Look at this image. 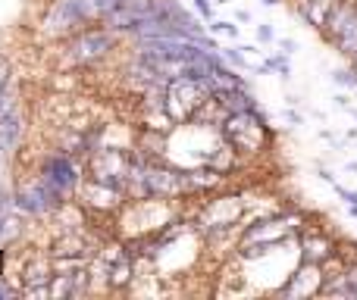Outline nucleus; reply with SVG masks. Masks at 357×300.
I'll return each mask as SVG.
<instances>
[{
    "instance_id": "1",
    "label": "nucleus",
    "mask_w": 357,
    "mask_h": 300,
    "mask_svg": "<svg viewBox=\"0 0 357 300\" xmlns=\"http://www.w3.org/2000/svg\"><path fill=\"white\" fill-rule=\"evenodd\" d=\"M210 100V91L201 79H169L163 88V110L173 116V123L191 119Z\"/></svg>"
},
{
    "instance_id": "11",
    "label": "nucleus",
    "mask_w": 357,
    "mask_h": 300,
    "mask_svg": "<svg viewBox=\"0 0 357 300\" xmlns=\"http://www.w3.org/2000/svg\"><path fill=\"white\" fill-rule=\"evenodd\" d=\"M22 119H19V113H6L3 119H0V148H16V141L22 138Z\"/></svg>"
},
{
    "instance_id": "14",
    "label": "nucleus",
    "mask_w": 357,
    "mask_h": 300,
    "mask_svg": "<svg viewBox=\"0 0 357 300\" xmlns=\"http://www.w3.org/2000/svg\"><path fill=\"white\" fill-rule=\"evenodd\" d=\"M6 85H10V66H6V60L0 56V94L6 91Z\"/></svg>"
},
{
    "instance_id": "12",
    "label": "nucleus",
    "mask_w": 357,
    "mask_h": 300,
    "mask_svg": "<svg viewBox=\"0 0 357 300\" xmlns=\"http://www.w3.org/2000/svg\"><path fill=\"white\" fill-rule=\"evenodd\" d=\"M323 291H326V294H335V291H339V294L357 297V263L345 272V276H342V282H339V285H323Z\"/></svg>"
},
{
    "instance_id": "6",
    "label": "nucleus",
    "mask_w": 357,
    "mask_h": 300,
    "mask_svg": "<svg viewBox=\"0 0 357 300\" xmlns=\"http://www.w3.org/2000/svg\"><path fill=\"white\" fill-rule=\"evenodd\" d=\"M41 178L47 184H54V188L63 194V191H69L75 182H79V172H75V163L69 157H63V153H54V157L44 159Z\"/></svg>"
},
{
    "instance_id": "19",
    "label": "nucleus",
    "mask_w": 357,
    "mask_h": 300,
    "mask_svg": "<svg viewBox=\"0 0 357 300\" xmlns=\"http://www.w3.org/2000/svg\"><path fill=\"white\" fill-rule=\"evenodd\" d=\"M3 226H6V194L0 191V232H3Z\"/></svg>"
},
{
    "instance_id": "15",
    "label": "nucleus",
    "mask_w": 357,
    "mask_h": 300,
    "mask_svg": "<svg viewBox=\"0 0 357 300\" xmlns=\"http://www.w3.org/2000/svg\"><path fill=\"white\" fill-rule=\"evenodd\" d=\"M210 29H213V31H226V35L238 38V25H232V22H213Z\"/></svg>"
},
{
    "instance_id": "22",
    "label": "nucleus",
    "mask_w": 357,
    "mask_h": 300,
    "mask_svg": "<svg viewBox=\"0 0 357 300\" xmlns=\"http://www.w3.org/2000/svg\"><path fill=\"white\" fill-rule=\"evenodd\" d=\"M6 297H13V291H10V288H6V285H3V282H0V300H6Z\"/></svg>"
},
{
    "instance_id": "23",
    "label": "nucleus",
    "mask_w": 357,
    "mask_h": 300,
    "mask_svg": "<svg viewBox=\"0 0 357 300\" xmlns=\"http://www.w3.org/2000/svg\"><path fill=\"white\" fill-rule=\"evenodd\" d=\"M317 3H326V6H333V3H339V0H317Z\"/></svg>"
},
{
    "instance_id": "13",
    "label": "nucleus",
    "mask_w": 357,
    "mask_h": 300,
    "mask_svg": "<svg viewBox=\"0 0 357 300\" xmlns=\"http://www.w3.org/2000/svg\"><path fill=\"white\" fill-rule=\"evenodd\" d=\"M273 69H276L282 79H289V75H291V69H289V63H285V56H273V60L264 63V72H273Z\"/></svg>"
},
{
    "instance_id": "8",
    "label": "nucleus",
    "mask_w": 357,
    "mask_h": 300,
    "mask_svg": "<svg viewBox=\"0 0 357 300\" xmlns=\"http://www.w3.org/2000/svg\"><path fill=\"white\" fill-rule=\"evenodd\" d=\"M94 172H98V182L110 184V188H123L126 178H129V169H126L123 157L119 153H100L98 163H94Z\"/></svg>"
},
{
    "instance_id": "4",
    "label": "nucleus",
    "mask_w": 357,
    "mask_h": 300,
    "mask_svg": "<svg viewBox=\"0 0 357 300\" xmlns=\"http://www.w3.org/2000/svg\"><path fill=\"white\" fill-rule=\"evenodd\" d=\"M113 47V38L107 29H91L82 31L73 38V47H69V60L73 63H94L100 56H107V50Z\"/></svg>"
},
{
    "instance_id": "3",
    "label": "nucleus",
    "mask_w": 357,
    "mask_h": 300,
    "mask_svg": "<svg viewBox=\"0 0 357 300\" xmlns=\"http://www.w3.org/2000/svg\"><path fill=\"white\" fill-rule=\"evenodd\" d=\"M91 19V10H88L85 0H56L54 10L44 19V31L47 35H63V31H73L75 25L88 22Z\"/></svg>"
},
{
    "instance_id": "24",
    "label": "nucleus",
    "mask_w": 357,
    "mask_h": 300,
    "mask_svg": "<svg viewBox=\"0 0 357 300\" xmlns=\"http://www.w3.org/2000/svg\"><path fill=\"white\" fill-rule=\"evenodd\" d=\"M264 3H266V6H273V3H279V0H264Z\"/></svg>"
},
{
    "instance_id": "2",
    "label": "nucleus",
    "mask_w": 357,
    "mask_h": 300,
    "mask_svg": "<svg viewBox=\"0 0 357 300\" xmlns=\"http://www.w3.org/2000/svg\"><path fill=\"white\" fill-rule=\"evenodd\" d=\"M222 135H226V141L238 150H257L260 141H264V116H260L257 110L226 113Z\"/></svg>"
},
{
    "instance_id": "20",
    "label": "nucleus",
    "mask_w": 357,
    "mask_h": 300,
    "mask_svg": "<svg viewBox=\"0 0 357 300\" xmlns=\"http://www.w3.org/2000/svg\"><path fill=\"white\" fill-rule=\"evenodd\" d=\"M335 191H339V194L348 200V207H351V203H357V191H345V188H335Z\"/></svg>"
},
{
    "instance_id": "7",
    "label": "nucleus",
    "mask_w": 357,
    "mask_h": 300,
    "mask_svg": "<svg viewBox=\"0 0 357 300\" xmlns=\"http://www.w3.org/2000/svg\"><path fill=\"white\" fill-rule=\"evenodd\" d=\"M323 291V272L320 263H307L304 260V269H298L295 276L289 278V285L282 288L285 297H310V294H320Z\"/></svg>"
},
{
    "instance_id": "17",
    "label": "nucleus",
    "mask_w": 357,
    "mask_h": 300,
    "mask_svg": "<svg viewBox=\"0 0 357 300\" xmlns=\"http://www.w3.org/2000/svg\"><path fill=\"white\" fill-rule=\"evenodd\" d=\"M226 60L229 63H235V66H248V60H245V54H238V50H226Z\"/></svg>"
},
{
    "instance_id": "18",
    "label": "nucleus",
    "mask_w": 357,
    "mask_h": 300,
    "mask_svg": "<svg viewBox=\"0 0 357 300\" xmlns=\"http://www.w3.org/2000/svg\"><path fill=\"white\" fill-rule=\"evenodd\" d=\"M257 38H260V41H273L276 35H273L270 25H257Z\"/></svg>"
},
{
    "instance_id": "9",
    "label": "nucleus",
    "mask_w": 357,
    "mask_h": 300,
    "mask_svg": "<svg viewBox=\"0 0 357 300\" xmlns=\"http://www.w3.org/2000/svg\"><path fill=\"white\" fill-rule=\"evenodd\" d=\"M182 184H185L182 175H176V172H163V169L144 172V188H148V194H173Z\"/></svg>"
},
{
    "instance_id": "25",
    "label": "nucleus",
    "mask_w": 357,
    "mask_h": 300,
    "mask_svg": "<svg viewBox=\"0 0 357 300\" xmlns=\"http://www.w3.org/2000/svg\"><path fill=\"white\" fill-rule=\"evenodd\" d=\"M213 3H226V0H213Z\"/></svg>"
},
{
    "instance_id": "21",
    "label": "nucleus",
    "mask_w": 357,
    "mask_h": 300,
    "mask_svg": "<svg viewBox=\"0 0 357 300\" xmlns=\"http://www.w3.org/2000/svg\"><path fill=\"white\" fill-rule=\"evenodd\" d=\"M279 47H282V54H295V41H289V38H282Z\"/></svg>"
},
{
    "instance_id": "5",
    "label": "nucleus",
    "mask_w": 357,
    "mask_h": 300,
    "mask_svg": "<svg viewBox=\"0 0 357 300\" xmlns=\"http://www.w3.org/2000/svg\"><path fill=\"white\" fill-rule=\"evenodd\" d=\"M56 203H60V191H56L54 184H47L44 178L16 194V207L25 210V213H44V210L56 207Z\"/></svg>"
},
{
    "instance_id": "10",
    "label": "nucleus",
    "mask_w": 357,
    "mask_h": 300,
    "mask_svg": "<svg viewBox=\"0 0 357 300\" xmlns=\"http://www.w3.org/2000/svg\"><path fill=\"white\" fill-rule=\"evenodd\" d=\"M333 257V241L326 235H310L304 238V260L307 263H323V260Z\"/></svg>"
},
{
    "instance_id": "16",
    "label": "nucleus",
    "mask_w": 357,
    "mask_h": 300,
    "mask_svg": "<svg viewBox=\"0 0 357 300\" xmlns=\"http://www.w3.org/2000/svg\"><path fill=\"white\" fill-rule=\"evenodd\" d=\"M191 3H195V10L201 13L204 19H210V16H213V6H210V0H191Z\"/></svg>"
}]
</instances>
